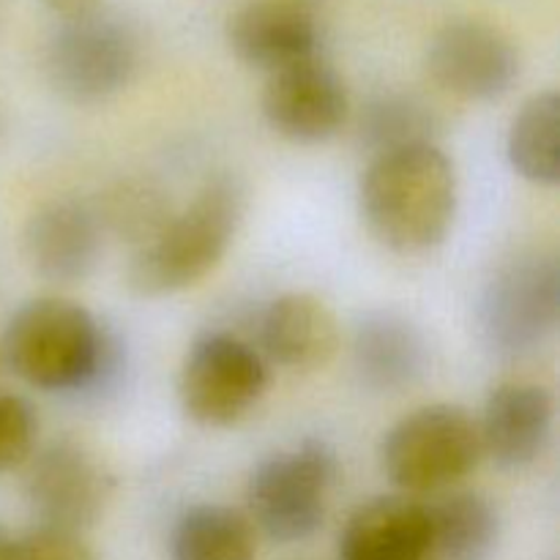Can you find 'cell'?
Segmentation results:
<instances>
[{
  "instance_id": "obj_1",
  "label": "cell",
  "mask_w": 560,
  "mask_h": 560,
  "mask_svg": "<svg viewBox=\"0 0 560 560\" xmlns=\"http://www.w3.org/2000/svg\"><path fill=\"white\" fill-rule=\"evenodd\" d=\"M3 359L27 386L55 394L107 392L126 364L120 339L66 299L22 304L3 331Z\"/></svg>"
},
{
  "instance_id": "obj_2",
  "label": "cell",
  "mask_w": 560,
  "mask_h": 560,
  "mask_svg": "<svg viewBox=\"0 0 560 560\" xmlns=\"http://www.w3.org/2000/svg\"><path fill=\"white\" fill-rule=\"evenodd\" d=\"M457 173L438 145H408L372 156L359 184L366 230L399 255L446 241L457 217Z\"/></svg>"
},
{
  "instance_id": "obj_3",
  "label": "cell",
  "mask_w": 560,
  "mask_h": 560,
  "mask_svg": "<svg viewBox=\"0 0 560 560\" xmlns=\"http://www.w3.org/2000/svg\"><path fill=\"white\" fill-rule=\"evenodd\" d=\"M246 189L235 175L208 180L189 208L173 213L131 257L126 284L142 299L180 293L222 262L244 222Z\"/></svg>"
},
{
  "instance_id": "obj_4",
  "label": "cell",
  "mask_w": 560,
  "mask_h": 560,
  "mask_svg": "<svg viewBox=\"0 0 560 560\" xmlns=\"http://www.w3.org/2000/svg\"><path fill=\"white\" fill-rule=\"evenodd\" d=\"M337 479L339 457L331 443L306 438L293 452L257 463L246 485V517L277 545L312 539L326 523Z\"/></svg>"
},
{
  "instance_id": "obj_5",
  "label": "cell",
  "mask_w": 560,
  "mask_h": 560,
  "mask_svg": "<svg viewBox=\"0 0 560 560\" xmlns=\"http://www.w3.org/2000/svg\"><path fill=\"white\" fill-rule=\"evenodd\" d=\"M479 419L459 405L413 410L383 435L381 468L408 495L446 490L481 463Z\"/></svg>"
},
{
  "instance_id": "obj_6",
  "label": "cell",
  "mask_w": 560,
  "mask_h": 560,
  "mask_svg": "<svg viewBox=\"0 0 560 560\" xmlns=\"http://www.w3.org/2000/svg\"><path fill=\"white\" fill-rule=\"evenodd\" d=\"M140 60V33L107 5L96 14L58 22L44 49L49 85L74 104L113 98L135 80Z\"/></svg>"
},
{
  "instance_id": "obj_7",
  "label": "cell",
  "mask_w": 560,
  "mask_h": 560,
  "mask_svg": "<svg viewBox=\"0 0 560 560\" xmlns=\"http://www.w3.org/2000/svg\"><path fill=\"white\" fill-rule=\"evenodd\" d=\"M479 331L498 355L545 348L560 323V262L552 252H525L503 262L479 299Z\"/></svg>"
},
{
  "instance_id": "obj_8",
  "label": "cell",
  "mask_w": 560,
  "mask_h": 560,
  "mask_svg": "<svg viewBox=\"0 0 560 560\" xmlns=\"http://www.w3.org/2000/svg\"><path fill=\"white\" fill-rule=\"evenodd\" d=\"M268 372L260 353L244 339L208 331L191 342L178 377L184 413L200 427H233L266 392Z\"/></svg>"
},
{
  "instance_id": "obj_9",
  "label": "cell",
  "mask_w": 560,
  "mask_h": 560,
  "mask_svg": "<svg viewBox=\"0 0 560 560\" xmlns=\"http://www.w3.org/2000/svg\"><path fill=\"white\" fill-rule=\"evenodd\" d=\"M25 495L42 528L80 534L93 528L113 501V474L74 441H55L27 459Z\"/></svg>"
},
{
  "instance_id": "obj_10",
  "label": "cell",
  "mask_w": 560,
  "mask_h": 560,
  "mask_svg": "<svg viewBox=\"0 0 560 560\" xmlns=\"http://www.w3.org/2000/svg\"><path fill=\"white\" fill-rule=\"evenodd\" d=\"M427 69L443 91L468 102H492L512 91L523 63L506 33L479 20H457L432 36Z\"/></svg>"
},
{
  "instance_id": "obj_11",
  "label": "cell",
  "mask_w": 560,
  "mask_h": 560,
  "mask_svg": "<svg viewBox=\"0 0 560 560\" xmlns=\"http://www.w3.org/2000/svg\"><path fill=\"white\" fill-rule=\"evenodd\" d=\"M260 104L268 126L301 145H317L337 137L350 109L342 77L320 58L268 74Z\"/></svg>"
},
{
  "instance_id": "obj_12",
  "label": "cell",
  "mask_w": 560,
  "mask_h": 560,
  "mask_svg": "<svg viewBox=\"0 0 560 560\" xmlns=\"http://www.w3.org/2000/svg\"><path fill=\"white\" fill-rule=\"evenodd\" d=\"M22 249L42 279L55 284L85 282L104 252L96 208L80 200H49L27 219Z\"/></svg>"
},
{
  "instance_id": "obj_13",
  "label": "cell",
  "mask_w": 560,
  "mask_h": 560,
  "mask_svg": "<svg viewBox=\"0 0 560 560\" xmlns=\"http://www.w3.org/2000/svg\"><path fill=\"white\" fill-rule=\"evenodd\" d=\"M556 427L552 394L539 383H503L479 419L481 452L506 470H523L547 452Z\"/></svg>"
},
{
  "instance_id": "obj_14",
  "label": "cell",
  "mask_w": 560,
  "mask_h": 560,
  "mask_svg": "<svg viewBox=\"0 0 560 560\" xmlns=\"http://www.w3.org/2000/svg\"><path fill=\"white\" fill-rule=\"evenodd\" d=\"M228 42L235 58L252 69L277 71L317 58L320 31L310 11L293 3H252L228 22Z\"/></svg>"
},
{
  "instance_id": "obj_15",
  "label": "cell",
  "mask_w": 560,
  "mask_h": 560,
  "mask_svg": "<svg viewBox=\"0 0 560 560\" xmlns=\"http://www.w3.org/2000/svg\"><path fill=\"white\" fill-rule=\"evenodd\" d=\"M353 364L361 383L377 394L413 388L430 366V348L413 320L392 310L361 317L353 337Z\"/></svg>"
},
{
  "instance_id": "obj_16",
  "label": "cell",
  "mask_w": 560,
  "mask_h": 560,
  "mask_svg": "<svg viewBox=\"0 0 560 560\" xmlns=\"http://www.w3.org/2000/svg\"><path fill=\"white\" fill-rule=\"evenodd\" d=\"M427 556V506L408 495H381L361 503L339 536V560H424Z\"/></svg>"
},
{
  "instance_id": "obj_17",
  "label": "cell",
  "mask_w": 560,
  "mask_h": 560,
  "mask_svg": "<svg viewBox=\"0 0 560 560\" xmlns=\"http://www.w3.org/2000/svg\"><path fill=\"white\" fill-rule=\"evenodd\" d=\"M260 342L273 364L293 372H317L337 355L339 323L315 295L284 293L262 315Z\"/></svg>"
},
{
  "instance_id": "obj_18",
  "label": "cell",
  "mask_w": 560,
  "mask_h": 560,
  "mask_svg": "<svg viewBox=\"0 0 560 560\" xmlns=\"http://www.w3.org/2000/svg\"><path fill=\"white\" fill-rule=\"evenodd\" d=\"M173 560H255V525L244 512L222 503H197L175 520Z\"/></svg>"
},
{
  "instance_id": "obj_19",
  "label": "cell",
  "mask_w": 560,
  "mask_h": 560,
  "mask_svg": "<svg viewBox=\"0 0 560 560\" xmlns=\"http://www.w3.org/2000/svg\"><path fill=\"white\" fill-rule=\"evenodd\" d=\"M430 552L441 560H487L501 539V517L490 498L479 492H448L427 506Z\"/></svg>"
},
{
  "instance_id": "obj_20",
  "label": "cell",
  "mask_w": 560,
  "mask_h": 560,
  "mask_svg": "<svg viewBox=\"0 0 560 560\" xmlns=\"http://www.w3.org/2000/svg\"><path fill=\"white\" fill-rule=\"evenodd\" d=\"M509 164L536 186L560 184V96L536 93L520 107L506 137Z\"/></svg>"
},
{
  "instance_id": "obj_21",
  "label": "cell",
  "mask_w": 560,
  "mask_h": 560,
  "mask_svg": "<svg viewBox=\"0 0 560 560\" xmlns=\"http://www.w3.org/2000/svg\"><path fill=\"white\" fill-rule=\"evenodd\" d=\"M443 118L430 102L416 93H381L359 118V140L372 156L408 145H435Z\"/></svg>"
},
{
  "instance_id": "obj_22",
  "label": "cell",
  "mask_w": 560,
  "mask_h": 560,
  "mask_svg": "<svg viewBox=\"0 0 560 560\" xmlns=\"http://www.w3.org/2000/svg\"><path fill=\"white\" fill-rule=\"evenodd\" d=\"M93 208H96L104 233L118 235L120 241H131L137 244V249L148 244L173 217V208H170L164 191L148 180H120L113 189L104 191L98 206Z\"/></svg>"
},
{
  "instance_id": "obj_23",
  "label": "cell",
  "mask_w": 560,
  "mask_h": 560,
  "mask_svg": "<svg viewBox=\"0 0 560 560\" xmlns=\"http://www.w3.org/2000/svg\"><path fill=\"white\" fill-rule=\"evenodd\" d=\"M38 435L36 410L27 399L0 394V474L20 468L33 457Z\"/></svg>"
},
{
  "instance_id": "obj_24",
  "label": "cell",
  "mask_w": 560,
  "mask_h": 560,
  "mask_svg": "<svg viewBox=\"0 0 560 560\" xmlns=\"http://www.w3.org/2000/svg\"><path fill=\"white\" fill-rule=\"evenodd\" d=\"M22 560H98L80 534L55 528H36L20 534Z\"/></svg>"
},
{
  "instance_id": "obj_25",
  "label": "cell",
  "mask_w": 560,
  "mask_h": 560,
  "mask_svg": "<svg viewBox=\"0 0 560 560\" xmlns=\"http://www.w3.org/2000/svg\"><path fill=\"white\" fill-rule=\"evenodd\" d=\"M44 9L52 16H58V22L80 20V16L96 14L104 9V0H38Z\"/></svg>"
},
{
  "instance_id": "obj_26",
  "label": "cell",
  "mask_w": 560,
  "mask_h": 560,
  "mask_svg": "<svg viewBox=\"0 0 560 560\" xmlns=\"http://www.w3.org/2000/svg\"><path fill=\"white\" fill-rule=\"evenodd\" d=\"M0 560H22L20 534H11L9 528H0Z\"/></svg>"
}]
</instances>
